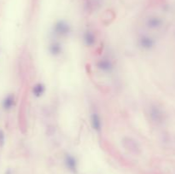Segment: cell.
Here are the masks:
<instances>
[{
  "label": "cell",
  "mask_w": 175,
  "mask_h": 174,
  "mask_svg": "<svg viewBox=\"0 0 175 174\" xmlns=\"http://www.w3.org/2000/svg\"><path fill=\"white\" fill-rule=\"evenodd\" d=\"M3 105L5 109H10L12 108V106L14 105V97L13 96H9L6 98L4 99Z\"/></svg>",
  "instance_id": "11"
},
{
  "label": "cell",
  "mask_w": 175,
  "mask_h": 174,
  "mask_svg": "<svg viewBox=\"0 0 175 174\" xmlns=\"http://www.w3.org/2000/svg\"><path fill=\"white\" fill-rule=\"evenodd\" d=\"M49 51L53 56H57L62 52V46L58 42H54L50 45Z\"/></svg>",
  "instance_id": "8"
},
{
  "label": "cell",
  "mask_w": 175,
  "mask_h": 174,
  "mask_svg": "<svg viewBox=\"0 0 175 174\" xmlns=\"http://www.w3.org/2000/svg\"><path fill=\"white\" fill-rule=\"evenodd\" d=\"M45 91V88L44 85H42L40 83H38L37 85H34V87L33 89V93H34V95L35 96H37V97H39V96H41L43 94H44V92Z\"/></svg>",
  "instance_id": "9"
},
{
  "label": "cell",
  "mask_w": 175,
  "mask_h": 174,
  "mask_svg": "<svg viewBox=\"0 0 175 174\" xmlns=\"http://www.w3.org/2000/svg\"><path fill=\"white\" fill-rule=\"evenodd\" d=\"M97 68L103 72H110L113 69V64L109 59H101L97 62Z\"/></svg>",
  "instance_id": "5"
},
{
  "label": "cell",
  "mask_w": 175,
  "mask_h": 174,
  "mask_svg": "<svg viewBox=\"0 0 175 174\" xmlns=\"http://www.w3.org/2000/svg\"><path fill=\"white\" fill-rule=\"evenodd\" d=\"M91 124L93 129L97 132H100V131L102 129V122H101L99 115L96 113H93L91 116Z\"/></svg>",
  "instance_id": "4"
},
{
  "label": "cell",
  "mask_w": 175,
  "mask_h": 174,
  "mask_svg": "<svg viewBox=\"0 0 175 174\" xmlns=\"http://www.w3.org/2000/svg\"><path fill=\"white\" fill-rule=\"evenodd\" d=\"M4 143V135L3 132H0V145L2 146Z\"/></svg>",
  "instance_id": "12"
},
{
  "label": "cell",
  "mask_w": 175,
  "mask_h": 174,
  "mask_svg": "<svg viewBox=\"0 0 175 174\" xmlns=\"http://www.w3.org/2000/svg\"><path fill=\"white\" fill-rule=\"evenodd\" d=\"M65 162L67 167H69L70 170L74 171L76 169V160L72 156V155H69V154H67L66 155V159H65Z\"/></svg>",
  "instance_id": "10"
},
{
  "label": "cell",
  "mask_w": 175,
  "mask_h": 174,
  "mask_svg": "<svg viewBox=\"0 0 175 174\" xmlns=\"http://www.w3.org/2000/svg\"><path fill=\"white\" fill-rule=\"evenodd\" d=\"M138 44L139 46L144 50H150L154 46L155 41L153 38H151L147 35H142L138 39Z\"/></svg>",
  "instance_id": "3"
},
{
  "label": "cell",
  "mask_w": 175,
  "mask_h": 174,
  "mask_svg": "<svg viewBox=\"0 0 175 174\" xmlns=\"http://www.w3.org/2000/svg\"><path fill=\"white\" fill-rule=\"evenodd\" d=\"M162 24V20L159 17H150L147 21V26L150 28L155 29L160 27Z\"/></svg>",
  "instance_id": "6"
},
{
  "label": "cell",
  "mask_w": 175,
  "mask_h": 174,
  "mask_svg": "<svg viewBox=\"0 0 175 174\" xmlns=\"http://www.w3.org/2000/svg\"><path fill=\"white\" fill-rule=\"evenodd\" d=\"M95 40H96V38H95V35L93 34V33L90 32V31H87V32L85 33V34H84V41H85L86 45L92 46V45L95 44Z\"/></svg>",
  "instance_id": "7"
},
{
  "label": "cell",
  "mask_w": 175,
  "mask_h": 174,
  "mask_svg": "<svg viewBox=\"0 0 175 174\" xmlns=\"http://www.w3.org/2000/svg\"><path fill=\"white\" fill-rule=\"evenodd\" d=\"M54 33L59 36H67L70 33V27L64 20H59L54 26Z\"/></svg>",
  "instance_id": "2"
},
{
  "label": "cell",
  "mask_w": 175,
  "mask_h": 174,
  "mask_svg": "<svg viewBox=\"0 0 175 174\" xmlns=\"http://www.w3.org/2000/svg\"><path fill=\"white\" fill-rule=\"evenodd\" d=\"M150 116L152 122L155 123V124H160L164 119V114H163L162 110L159 107L155 105H153L150 107Z\"/></svg>",
  "instance_id": "1"
}]
</instances>
